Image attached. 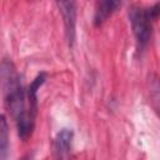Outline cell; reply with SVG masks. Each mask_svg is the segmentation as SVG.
Instances as JSON below:
<instances>
[{"instance_id":"cell-1","label":"cell","mask_w":160,"mask_h":160,"mask_svg":"<svg viewBox=\"0 0 160 160\" xmlns=\"http://www.w3.org/2000/svg\"><path fill=\"white\" fill-rule=\"evenodd\" d=\"M1 85L5 105L15 120L19 136L26 139L32 131L35 115H32L25 106V94L21 78L14 64L9 60H2L1 62Z\"/></svg>"},{"instance_id":"cell-2","label":"cell","mask_w":160,"mask_h":160,"mask_svg":"<svg viewBox=\"0 0 160 160\" xmlns=\"http://www.w3.org/2000/svg\"><path fill=\"white\" fill-rule=\"evenodd\" d=\"M129 19L138 44L140 45V48H144L148 44L151 34L152 16L150 15L149 9L141 6H132L129 10Z\"/></svg>"},{"instance_id":"cell-3","label":"cell","mask_w":160,"mask_h":160,"mask_svg":"<svg viewBox=\"0 0 160 160\" xmlns=\"http://www.w3.org/2000/svg\"><path fill=\"white\" fill-rule=\"evenodd\" d=\"M58 6L60 8L62 19H64V25H65V35L69 46L74 45L75 41V35H76V6L74 1H59Z\"/></svg>"},{"instance_id":"cell-4","label":"cell","mask_w":160,"mask_h":160,"mask_svg":"<svg viewBox=\"0 0 160 160\" xmlns=\"http://www.w3.org/2000/svg\"><path fill=\"white\" fill-rule=\"evenodd\" d=\"M72 140V131L69 129H62L58 132L54 141V156L55 160H66L70 152Z\"/></svg>"},{"instance_id":"cell-5","label":"cell","mask_w":160,"mask_h":160,"mask_svg":"<svg viewBox=\"0 0 160 160\" xmlns=\"http://www.w3.org/2000/svg\"><path fill=\"white\" fill-rule=\"evenodd\" d=\"M121 5L120 1H114V0H104V1H98L96 8H95V15H94V24L96 26L101 25L106 19Z\"/></svg>"},{"instance_id":"cell-6","label":"cell","mask_w":160,"mask_h":160,"mask_svg":"<svg viewBox=\"0 0 160 160\" xmlns=\"http://www.w3.org/2000/svg\"><path fill=\"white\" fill-rule=\"evenodd\" d=\"M45 79H46V75H45L44 72L39 74V75L34 79V81L30 84V86H29V89H28L29 109H30V111H31L34 115H36V109H38V96H36L38 89L44 84Z\"/></svg>"},{"instance_id":"cell-7","label":"cell","mask_w":160,"mask_h":160,"mask_svg":"<svg viewBox=\"0 0 160 160\" xmlns=\"http://www.w3.org/2000/svg\"><path fill=\"white\" fill-rule=\"evenodd\" d=\"M8 146H9V140H8V124H6L5 116L1 115V121H0V155H1V160H5L6 159Z\"/></svg>"}]
</instances>
